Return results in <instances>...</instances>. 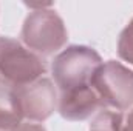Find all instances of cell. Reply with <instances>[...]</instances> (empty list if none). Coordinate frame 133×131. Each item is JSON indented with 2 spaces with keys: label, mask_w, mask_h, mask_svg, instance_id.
I'll return each instance as SVG.
<instances>
[{
  "label": "cell",
  "mask_w": 133,
  "mask_h": 131,
  "mask_svg": "<svg viewBox=\"0 0 133 131\" xmlns=\"http://www.w3.org/2000/svg\"><path fill=\"white\" fill-rule=\"evenodd\" d=\"M46 66L40 56L11 37H0V85L23 88L43 77Z\"/></svg>",
  "instance_id": "obj_1"
},
{
  "label": "cell",
  "mask_w": 133,
  "mask_h": 131,
  "mask_svg": "<svg viewBox=\"0 0 133 131\" xmlns=\"http://www.w3.org/2000/svg\"><path fill=\"white\" fill-rule=\"evenodd\" d=\"M20 37L22 43L37 56H51L66 45L68 31L62 17L48 6L31 9L23 22Z\"/></svg>",
  "instance_id": "obj_2"
},
{
  "label": "cell",
  "mask_w": 133,
  "mask_h": 131,
  "mask_svg": "<svg viewBox=\"0 0 133 131\" xmlns=\"http://www.w3.org/2000/svg\"><path fill=\"white\" fill-rule=\"evenodd\" d=\"M102 63L104 62L95 48L85 45L66 46L51 63L54 85L61 93L87 86L91 83L95 72Z\"/></svg>",
  "instance_id": "obj_3"
},
{
  "label": "cell",
  "mask_w": 133,
  "mask_h": 131,
  "mask_svg": "<svg viewBox=\"0 0 133 131\" xmlns=\"http://www.w3.org/2000/svg\"><path fill=\"white\" fill-rule=\"evenodd\" d=\"M90 85L101 97L104 108L122 113L133 106V71L121 62H104Z\"/></svg>",
  "instance_id": "obj_4"
},
{
  "label": "cell",
  "mask_w": 133,
  "mask_h": 131,
  "mask_svg": "<svg viewBox=\"0 0 133 131\" xmlns=\"http://www.w3.org/2000/svg\"><path fill=\"white\" fill-rule=\"evenodd\" d=\"M14 91L23 119L31 123L45 122L57 110V90L48 77H40L39 80Z\"/></svg>",
  "instance_id": "obj_5"
},
{
  "label": "cell",
  "mask_w": 133,
  "mask_h": 131,
  "mask_svg": "<svg viewBox=\"0 0 133 131\" xmlns=\"http://www.w3.org/2000/svg\"><path fill=\"white\" fill-rule=\"evenodd\" d=\"M104 108L102 100L91 85L62 91L57 102L59 114L70 122H81L95 116Z\"/></svg>",
  "instance_id": "obj_6"
},
{
  "label": "cell",
  "mask_w": 133,
  "mask_h": 131,
  "mask_svg": "<svg viewBox=\"0 0 133 131\" xmlns=\"http://www.w3.org/2000/svg\"><path fill=\"white\" fill-rule=\"evenodd\" d=\"M23 120L16 91L0 85V131H16Z\"/></svg>",
  "instance_id": "obj_7"
},
{
  "label": "cell",
  "mask_w": 133,
  "mask_h": 131,
  "mask_svg": "<svg viewBox=\"0 0 133 131\" xmlns=\"http://www.w3.org/2000/svg\"><path fill=\"white\" fill-rule=\"evenodd\" d=\"M124 114L110 108H102L98 111L90 123V131H122L124 130Z\"/></svg>",
  "instance_id": "obj_8"
},
{
  "label": "cell",
  "mask_w": 133,
  "mask_h": 131,
  "mask_svg": "<svg viewBox=\"0 0 133 131\" xmlns=\"http://www.w3.org/2000/svg\"><path fill=\"white\" fill-rule=\"evenodd\" d=\"M118 56L133 66V19L122 30L118 40Z\"/></svg>",
  "instance_id": "obj_9"
},
{
  "label": "cell",
  "mask_w": 133,
  "mask_h": 131,
  "mask_svg": "<svg viewBox=\"0 0 133 131\" xmlns=\"http://www.w3.org/2000/svg\"><path fill=\"white\" fill-rule=\"evenodd\" d=\"M16 131H46V130L40 123H31V122H28V123H22Z\"/></svg>",
  "instance_id": "obj_10"
},
{
  "label": "cell",
  "mask_w": 133,
  "mask_h": 131,
  "mask_svg": "<svg viewBox=\"0 0 133 131\" xmlns=\"http://www.w3.org/2000/svg\"><path fill=\"white\" fill-rule=\"evenodd\" d=\"M122 131H133V108L124 117V130Z\"/></svg>",
  "instance_id": "obj_11"
}]
</instances>
